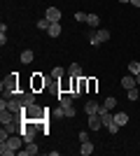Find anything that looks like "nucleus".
I'll return each instance as SVG.
<instances>
[{
	"label": "nucleus",
	"instance_id": "obj_1",
	"mask_svg": "<svg viewBox=\"0 0 140 156\" xmlns=\"http://www.w3.org/2000/svg\"><path fill=\"white\" fill-rule=\"evenodd\" d=\"M23 144H26V142H23V137H21V135H9V137L5 140V142L0 144V154H2V156L19 154Z\"/></svg>",
	"mask_w": 140,
	"mask_h": 156
},
{
	"label": "nucleus",
	"instance_id": "obj_2",
	"mask_svg": "<svg viewBox=\"0 0 140 156\" xmlns=\"http://www.w3.org/2000/svg\"><path fill=\"white\" fill-rule=\"evenodd\" d=\"M42 117H45V114H42V107L38 103L28 105L26 110H23V119H28V121H42Z\"/></svg>",
	"mask_w": 140,
	"mask_h": 156
},
{
	"label": "nucleus",
	"instance_id": "obj_3",
	"mask_svg": "<svg viewBox=\"0 0 140 156\" xmlns=\"http://www.w3.org/2000/svg\"><path fill=\"white\" fill-rule=\"evenodd\" d=\"M2 96H5V98L19 96V91H16V75H12L7 82H2Z\"/></svg>",
	"mask_w": 140,
	"mask_h": 156
},
{
	"label": "nucleus",
	"instance_id": "obj_4",
	"mask_svg": "<svg viewBox=\"0 0 140 156\" xmlns=\"http://www.w3.org/2000/svg\"><path fill=\"white\" fill-rule=\"evenodd\" d=\"M45 16H47L49 21H52V23H59V21H61V16H63V12H61L59 7H47Z\"/></svg>",
	"mask_w": 140,
	"mask_h": 156
},
{
	"label": "nucleus",
	"instance_id": "obj_5",
	"mask_svg": "<svg viewBox=\"0 0 140 156\" xmlns=\"http://www.w3.org/2000/svg\"><path fill=\"white\" fill-rule=\"evenodd\" d=\"M138 82H135V75H126V77H121V89L128 91V89H135Z\"/></svg>",
	"mask_w": 140,
	"mask_h": 156
},
{
	"label": "nucleus",
	"instance_id": "obj_6",
	"mask_svg": "<svg viewBox=\"0 0 140 156\" xmlns=\"http://www.w3.org/2000/svg\"><path fill=\"white\" fill-rule=\"evenodd\" d=\"M100 128H103L100 114H89V130H100Z\"/></svg>",
	"mask_w": 140,
	"mask_h": 156
},
{
	"label": "nucleus",
	"instance_id": "obj_7",
	"mask_svg": "<svg viewBox=\"0 0 140 156\" xmlns=\"http://www.w3.org/2000/svg\"><path fill=\"white\" fill-rule=\"evenodd\" d=\"M19 98H21V103H23V107L35 105V91H33V89H31V91H26V93H19Z\"/></svg>",
	"mask_w": 140,
	"mask_h": 156
},
{
	"label": "nucleus",
	"instance_id": "obj_8",
	"mask_svg": "<svg viewBox=\"0 0 140 156\" xmlns=\"http://www.w3.org/2000/svg\"><path fill=\"white\" fill-rule=\"evenodd\" d=\"M45 77H40V72H35L33 75V79H31V89H33V91H38V89H45Z\"/></svg>",
	"mask_w": 140,
	"mask_h": 156
},
{
	"label": "nucleus",
	"instance_id": "obj_9",
	"mask_svg": "<svg viewBox=\"0 0 140 156\" xmlns=\"http://www.w3.org/2000/svg\"><path fill=\"white\" fill-rule=\"evenodd\" d=\"M38 151H40V149H38V144H35V142H26V147L19 151V156H35Z\"/></svg>",
	"mask_w": 140,
	"mask_h": 156
},
{
	"label": "nucleus",
	"instance_id": "obj_10",
	"mask_svg": "<svg viewBox=\"0 0 140 156\" xmlns=\"http://www.w3.org/2000/svg\"><path fill=\"white\" fill-rule=\"evenodd\" d=\"M98 110H100V105L96 103V100H87V105H84V112H87V114H98Z\"/></svg>",
	"mask_w": 140,
	"mask_h": 156
},
{
	"label": "nucleus",
	"instance_id": "obj_11",
	"mask_svg": "<svg viewBox=\"0 0 140 156\" xmlns=\"http://www.w3.org/2000/svg\"><path fill=\"white\" fill-rule=\"evenodd\" d=\"M73 96H59V105H61V110H68V107H73Z\"/></svg>",
	"mask_w": 140,
	"mask_h": 156
},
{
	"label": "nucleus",
	"instance_id": "obj_12",
	"mask_svg": "<svg viewBox=\"0 0 140 156\" xmlns=\"http://www.w3.org/2000/svg\"><path fill=\"white\" fill-rule=\"evenodd\" d=\"M114 121H117L119 126H126L128 124V114L126 112H114Z\"/></svg>",
	"mask_w": 140,
	"mask_h": 156
},
{
	"label": "nucleus",
	"instance_id": "obj_13",
	"mask_svg": "<svg viewBox=\"0 0 140 156\" xmlns=\"http://www.w3.org/2000/svg\"><path fill=\"white\" fill-rule=\"evenodd\" d=\"M21 63H33V58H35V54L31 51V49H23V51H21Z\"/></svg>",
	"mask_w": 140,
	"mask_h": 156
},
{
	"label": "nucleus",
	"instance_id": "obj_14",
	"mask_svg": "<svg viewBox=\"0 0 140 156\" xmlns=\"http://www.w3.org/2000/svg\"><path fill=\"white\" fill-rule=\"evenodd\" d=\"M80 154H82V156H89V154H93V144L89 142V140L80 144Z\"/></svg>",
	"mask_w": 140,
	"mask_h": 156
},
{
	"label": "nucleus",
	"instance_id": "obj_15",
	"mask_svg": "<svg viewBox=\"0 0 140 156\" xmlns=\"http://www.w3.org/2000/svg\"><path fill=\"white\" fill-rule=\"evenodd\" d=\"M68 75H70V77H82V65L80 63H73L70 68H68Z\"/></svg>",
	"mask_w": 140,
	"mask_h": 156
},
{
	"label": "nucleus",
	"instance_id": "obj_16",
	"mask_svg": "<svg viewBox=\"0 0 140 156\" xmlns=\"http://www.w3.org/2000/svg\"><path fill=\"white\" fill-rule=\"evenodd\" d=\"M96 37H98V42L103 44V42H107V40H110V30H107V28H100V30L96 33Z\"/></svg>",
	"mask_w": 140,
	"mask_h": 156
},
{
	"label": "nucleus",
	"instance_id": "obj_17",
	"mask_svg": "<svg viewBox=\"0 0 140 156\" xmlns=\"http://www.w3.org/2000/svg\"><path fill=\"white\" fill-rule=\"evenodd\" d=\"M47 33H49V37H59V35H61V21H59V23H52Z\"/></svg>",
	"mask_w": 140,
	"mask_h": 156
},
{
	"label": "nucleus",
	"instance_id": "obj_18",
	"mask_svg": "<svg viewBox=\"0 0 140 156\" xmlns=\"http://www.w3.org/2000/svg\"><path fill=\"white\" fill-rule=\"evenodd\" d=\"M103 107H105V110H114V107H117V98H105V100H103Z\"/></svg>",
	"mask_w": 140,
	"mask_h": 156
},
{
	"label": "nucleus",
	"instance_id": "obj_19",
	"mask_svg": "<svg viewBox=\"0 0 140 156\" xmlns=\"http://www.w3.org/2000/svg\"><path fill=\"white\" fill-rule=\"evenodd\" d=\"M87 23L91 28H98V23H100V19H98V14H89V19H87Z\"/></svg>",
	"mask_w": 140,
	"mask_h": 156
},
{
	"label": "nucleus",
	"instance_id": "obj_20",
	"mask_svg": "<svg viewBox=\"0 0 140 156\" xmlns=\"http://www.w3.org/2000/svg\"><path fill=\"white\" fill-rule=\"evenodd\" d=\"M87 19H89L87 12H75V21H77V23H87Z\"/></svg>",
	"mask_w": 140,
	"mask_h": 156
},
{
	"label": "nucleus",
	"instance_id": "obj_21",
	"mask_svg": "<svg viewBox=\"0 0 140 156\" xmlns=\"http://www.w3.org/2000/svg\"><path fill=\"white\" fill-rule=\"evenodd\" d=\"M49 26H52V21L47 19V16H45V19H40V21H38V28H40V30H49Z\"/></svg>",
	"mask_w": 140,
	"mask_h": 156
},
{
	"label": "nucleus",
	"instance_id": "obj_22",
	"mask_svg": "<svg viewBox=\"0 0 140 156\" xmlns=\"http://www.w3.org/2000/svg\"><path fill=\"white\" fill-rule=\"evenodd\" d=\"M63 75H68V70H63V68H54V70H52V77L54 79H61Z\"/></svg>",
	"mask_w": 140,
	"mask_h": 156
},
{
	"label": "nucleus",
	"instance_id": "obj_23",
	"mask_svg": "<svg viewBox=\"0 0 140 156\" xmlns=\"http://www.w3.org/2000/svg\"><path fill=\"white\" fill-rule=\"evenodd\" d=\"M128 72H131V75H138L140 72V63L138 61H131V63H128Z\"/></svg>",
	"mask_w": 140,
	"mask_h": 156
},
{
	"label": "nucleus",
	"instance_id": "obj_24",
	"mask_svg": "<svg viewBox=\"0 0 140 156\" xmlns=\"http://www.w3.org/2000/svg\"><path fill=\"white\" fill-rule=\"evenodd\" d=\"M128 100H138V96H140V93H138V86H135V89H128Z\"/></svg>",
	"mask_w": 140,
	"mask_h": 156
},
{
	"label": "nucleus",
	"instance_id": "obj_25",
	"mask_svg": "<svg viewBox=\"0 0 140 156\" xmlns=\"http://www.w3.org/2000/svg\"><path fill=\"white\" fill-rule=\"evenodd\" d=\"M119 128H121V126L117 124V121H112V124L107 126V133H112V135H117V130H119Z\"/></svg>",
	"mask_w": 140,
	"mask_h": 156
},
{
	"label": "nucleus",
	"instance_id": "obj_26",
	"mask_svg": "<svg viewBox=\"0 0 140 156\" xmlns=\"http://www.w3.org/2000/svg\"><path fill=\"white\" fill-rule=\"evenodd\" d=\"M75 114H77V110H75V107H68V110H63V117H68V119H73Z\"/></svg>",
	"mask_w": 140,
	"mask_h": 156
},
{
	"label": "nucleus",
	"instance_id": "obj_27",
	"mask_svg": "<svg viewBox=\"0 0 140 156\" xmlns=\"http://www.w3.org/2000/svg\"><path fill=\"white\" fill-rule=\"evenodd\" d=\"M87 140H89V133L87 130H80V142H87Z\"/></svg>",
	"mask_w": 140,
	"mask_h": 156
},
{
	"label": "nucleus",
	"instance_id": "obj_28",
	"mask_svg": "<svg viewBox=\"0 0 140 156\" xmlns=\"http://www.w3.org/2000/svg\"><path fill=\"white\" fill-rule=\"evenodd\" d=\"M131 5H133V7H140V0H131Z\"/></svg>",
	"mask_w": 140,
	"mask_h": 156
},
{
	"label": "nucleus",
	"instance_id": "obj_29",
	"mask_svg": "<svg viewBox=\"0 0 140 156\" xmlns=\"http://www.w3.org/2000/svg\"><path fill=\"white\" fill-rule=\"evenodd\" d=\"M135 82H138V86H140V72H138V75H135Z\"/></svg>",
	"mask_w": 140,
	"mask_h": 156
},
{
	"label": "nucleus",
	"instance_id": "obj_30",
	"mask_svg": "<svg viewBox=\"0 0 140 156\" xmlns=\"http://www.w3.org/2000/svg\"><path fill=\"white\" fill-rule=\"evenodd\" d=\"M119 2H131V0H119Z\"/></svg>",
	"mask_w": 140,
	"mask_h": 156
}]
</instances>
